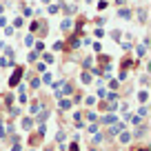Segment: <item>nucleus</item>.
<instances>
[{"instance_id": "1", "label": "nucleus", "mask_w": 151, "mask_h": 151, "mask_svg": "<svg viewBox=\"0 0 151 151\" xmlns=\"http://www.w3.org/2000/svg\"><path fill=\"white\" fill-rule=\"evenodd\" d=\"M20 73H22V71H16V73H14V78H11V80H9V85H18V80H20Z\"/></svg>"}]
</instances>
